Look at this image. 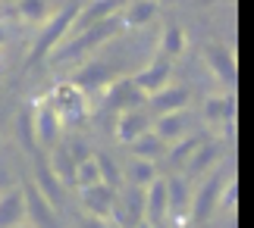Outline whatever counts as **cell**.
<instances>
[{"instance_id":"7","label":"cell","mask_w":254,"mask_h":228,"mask_svg":"<svg viewBox=\"0 0 254 228\" xmlns=\"http://www.w3.org/2000/svg\"><path fill=\"white\" fill-rule=\"evenodd\" d=\"M170 219V200H167V178H154L141 187V222L144 225H163Z\"/></svg>"},{"instance_id":"21","label":"cell","mask_w":254,"mask_h":228,"mask_svg":"<svg viewBox=\"0 0 254 228\" xmlns=\"http://www.w3.org/2000/svg\"><path fill=\"white\" fill-rule=\"evenodd\" d=\"M189 47V38H185V28L176 25V22H167L160 32V53L167 59H179Z\"/></svg>"},{"instance_id":"9","label":"cell","mask_w":254,"mask_h":228,"mask_svg":"<svg viewBox=\"0 0 254 228\" xmlns=\"http://www.w3.org/2000/svg\"><path fill=\"white\" fill-rule=\"evenodd\" d=\"M170 75H173V59H167L163 53H157L148 66L138 69V72L132 75V85L138 88L144 97H151L154 91H160V88L170 82Z\"/></svg>"},{"instance_id":"11","label":"cell","mask_w":254,"mask_h":228,"mask_svg":"<svg viewBox=\"0 0 254 228\" xmlns=\"http://www.w3.org/2000/svg\"><path fill=\"white\" fill-rule=\"evenodd\" d=\"M144 100H148V97L132 85V78L116 75L113 82L104 88V106H110V110H129V106H141Z\"/></svg>"},{"instance_id":"10","label":"cell","mask_w":254,"mask_h":228,"mask_svg":"<svg viewBox=\"0 0 254 228\" xmlns=\"http://www.w3.org/2000/svg\"><path fill=\"white\" fill-rule=\"evenodd\" d=\"M22 197H25V219L28 225H54L57 216H54V203L44 197V191L32 182L22 184Z\"/></svg>"},{"instance_id":"25","label":"cell","mask_w":254,"mask_h":228,"mask_svg":"<svg viewBox=\"0 0 254 228\" xmlns=\"http://www.w3.org/2000/svg\"><path fill=\"white\" fill-rule=\"evenodd\" d=\"M16 13L25 25H41L51 6H47V0H16Z\"/></svg>"},{"instance_id":"22","label":"cell","mask_w":254,"mask_h":228,"mask_svg":"<svg viewBox=\"0 0 254 228\" xmlns=\"http://www.w3.org/2000/svg\"><path fill=\"white\" fill-rule=\"evenodd\" d=\"M157 178V160H148V156H132L129 166H126V178L123 182H129L135 187H144L148 182Z\"/></svg>"},{"instance_id":"18","label":"cell","mask_w":254,"mask_h":228,"mask_svg":"<svg viewBox=\"0 0 254 228\" xmlns=\"http://www.w3.org/2000/svg\"><path fill=\"white\" fill-rule=\"evenodd\" d=\"M25 219V197H22V184L0 191V228L6 225H22Z\"/></svg>"},{"instance_id":"17","label":"cell","mask_w":254,"mask_h":228,"mask_svg":"<svg viewBox=\"0 0 254 228\" xmlns=\"http://www.w3.org/2000/svg\"><path fill=\"white\" fill-rule=\"evenodd\" d=\"M204 119H207L210 125H223L226 135H229L232 122H236V100H232L229 94L207 97V100H204Z\"/></svg>"},{"instance_id":"26","label":"cell","mask_w":254,"mask_h":228,"mask_svg":"<svg viewBox=\"0 0 254 228\" xmlns=\"http://www.w3.org/2000/svg\"><path fill=\"white\" fill-rule=\"evenodd\" d=\"M101 182V163H97V153H88L85 160L75 163V187H88Z\"/></svg>"},{"instance_id":"4","label":"cell","mask_w":254,"mask_h":228,"mask_svg":"<svg viewBox=\"0 0 254 228\" xmlns=\"http://www.w3.org/2000/svg\"><path fill=\"white\" fill-rule=\"evenodd\" d=\"M32 137H35V144H41V147H51L60 141V135H63V122H60V113H57V106L51 103V97H41V100H35L32 103Z\"/></svg>"},{"instance_id":"3","label":"cell","mask_w":254,"mask_h":228,"mask_svg":"<svg viewBox=\"0 0 254 228\" xmlns=\"http://www.w3.org/2000/svg\"><path fill=\"white\" fill-rule=\"evenodd\" d=\"M51 103L57 106V113H60L63 128H66V125L75 128V125H82L85 119H88V94H85L75 82H66V85H60V88H54Z\"/></svg>"},{"instance_id":"15","label":"cell","mask_w":254,"mask_h":228,"mask_svg":"<svg viewBox=\"0 0 254 228\" xmlns=\"http://www.w3.org/2000/svg\"><path fill=\"white\" fill-rule=\"evenodd\" d=\"M189 110H167V113H157V122H154V132H157V137L163 144L167 141H176V137H182L185 132H189Z\"/></svg>"},{"instance_id":"1","label":"cell","mask_w":254,"mask_h":228,"mask_svg":"<svg viewBox=\"0 0 254 228\" xmlns=\"http://www.w3.org/2000/svg\"><path fill=\"white\" fill-rule=\"evenodd\" d=\"M120 32H123V19H120V9H116L113 16L101 19L97 25L85 28L79 35L63 38V41L51 50V56H54V63H75V59H82V56H91L97 47H104L107 41H113Z\"/></svg>"},{"instance_id":"27","label":"cell","mask_w":254,"mask_h":228,"mask_svg":"<svg viewBox=\"0 0 254 228\" xmlns=\"http://www.w3.org/2000/svg\"><path fill=\"white\" fill-rule=\"evenodd\" d=\"M6 38H9V32H6V25H0V47L6 44Z\"/></svg>"},{"instance_id":"23","label":"cell","mask_w":254,"mask_h":228,"mask_svg":"<svg viewBox=\"0 0 254 228\" xmlns=\"http://www.w3.org/2000/svg\"><path fill=\"white\" fill-rule=\"evenodd\" d=\"M129 150L132 156H148V160H157L163 153V141L157 137V132H151V128H144L141 135H135L129 141Z\"/></svg>"},{"instance_id":"12","label":"cell","mask_w":254,"mask_h":228,"mask_svg":"<svg viewBox=\"0 0 254 228\" xmlns=\"http://www.w3.org/2000/svg\"><path fill=\"white\" fill-rule=\"evenodd\" d=\"M113 78H116V69L110 63H104V59H91L88 66H82L79 72H75L72 82L79 85L85 94H91V91H104Z\"/></svg>"},{"instance_id":"8","label":"cell","mask_w":254,"mask_h":228,"mask_svg":"<svg viewBox=\"0 0 254 228\" xmlns=\"http://www.w3.org/2000/svg\"><path fill=\"white\" fill-rule=\"evenodd\" d=\"M204 63H207L210 75L223 85H236V50L223 41L204 44Z\"/></svg>"},{"instance_id":"16","label":"cell","mask_w":254,"mask_h":228,"mask_svg":"<svg viewBox=\"0 0 254 228\" xmlns=\"http://www.w3.org/2000/svg\"><path fill=\"white\" fill-rule=\"evenodd\" d=\"M167 200H170V216L176 222H189V200H191V184L182 175L167 178Z\"/></svg>"},{"instance_id":"20","label":"cell","mask_w":254,"mask_h":228,"mask_svg":"<svg viewBox=\"0 0 254 228\" xmlns=\"http://www.w3.org/2000/svg\"><path fill=\"white\" fill-rule=\"evenodd\" d=\"M151 106L157 113H167V110H182V106H189V88H182V85H163L160 91H154L151 97Z\"/></svg>"},{"instance_id":"6","label":"cell","mask_w":254,"mask_h":228,"mask_svg":"<svg viewBox=\"0 0 254 228\" xmlns=\"http://www.w3.org/2000/svg\"><path fill=\"white\" fill-rule=\"evenodd\" d=\"M229 175H207L204 182L191 191V200H189V222L191 225H201L210 219V213L217 210V200H220V191L223 184H226Z\"/></svg>"},{"instance_id":"5","label":"cell","mask_w":254,"mask_h":228,"mask_svg":"<svg viewBox=\"0 0 254 228\" xmlns=\"http://www.w3.org/2000/svg\"><path fill=\"white\" fill-rule=\"evenodd\" d=\"M79 191H82L85 213H91L94 219H101V222H123L120 219V194H116V187L97 182V184L79 187Z\"/></svg>"},{"instance_id":"24","label":"cell","mask_w":254,"mask_h":228,"mask_svg":"<svg viewBox=\"0 0 254 228\" xmlns=\"http://www.w3.org/2000/svg\"><path fill=\"white\" fill-rule=\"evenodd\" d=\"M204 141L201 135H189V137H176L173 147H170V166H176V169H185V163H189V156L194 153V147H198Z\"/></svg>"},{"instance_id":"14","label":"cell","mask_w":254,"mask_h":228,"mask_svg":"<svg viewBox=\"0 0 254 228\" xmlns=\"http://www.w3.org/2000/svg\"><path fill=\"white\" fill-rule=\"evenodd\" d=\"M144 128H151V122H148V116H144L138 106L116 110V125H113V132H116V141H120V144H129L135 135L144 132Z\"/></svg>"},{"instance_id":"13","label":"cell","mask_w":254,"mask_h":228,"mask_svg":"<svg viewBox=\"0 0 254 228\" xmlns=\"http://www.w3.org/2000/svg\"><path fill=\"white\" fill-rule=\"evenodd\" d=\"M157 0H123L120 3V19L123 28H144L157 19Z\"/></svg>"},{"instance_id":"2","label":"cell","mask_w":254,"mask_h":228,"mask_svg":"<svg viewBox=\"0 0 254 228\" xmlns=\"http://www.w3.org/2000/svg\"><path fill=\"white\" fill-rule=\"evenodd\" d=\"M75 9H79V3H66V6L57 9V13H47V19L38 25L41 32L35 35V44H32V50H28L25 66H35V63H41L44 56H51V50L66 38V32H69V22H72Z\"/></svg>"},{"instance_id":"19","label":"cell","mask_w":254,"mask_h":228,"mask_svg":"<svg viewBox=\"0 0 254 228\" xmlns=\"http://www.w3.org/2000/svg\"><path fill=\"white\" fill-rule=\"evenodd\" d=\"M47 169L54 172V178L60 184H72L75 182V160H72V153H69V147L57 141L51 147V163H47Z\"/></svg>"}]
</instances>
